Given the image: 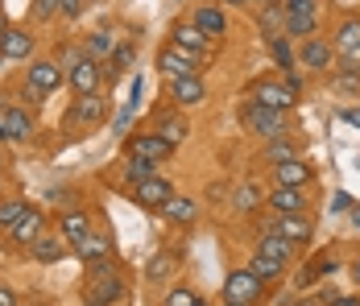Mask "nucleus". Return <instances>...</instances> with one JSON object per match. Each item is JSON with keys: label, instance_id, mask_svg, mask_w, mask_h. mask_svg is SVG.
<instances>
[{"label": "nucleus", "instance_id": "f257e3e1", "mask_svg": "<svg viewBox=\"0 0 360 306\" xmlns=\"http://www.w3.org/2000/svg\"><path fill=\"white\" fill-rule=\"evenodd\" d=\"M124 298V281L112 269V261H91L87 281H83V302L87 306H112Z\"/></svg>", "mask_w": 360, "mask_h": 306}, {"label": "nucleus", "instance_id": "f03ea898", "mask_svg": "<svg viewBox=\"0 0 360 306\" xmlns=\"http://www.w3.org/2000/svg\"><path fill=\"white\" fill-rule=\"evenodd\" d=\"M240 116H245V129L257 133V136H265V141H274V136L286 133V112H278V108H265V103L249 100Z\"/></svg>", "mask_w": 360, "mask_h": 306}, {"label": "nucleus", "instance_id": "7ed1b4c3", "mask_svg": "<svg viewBox=\"0 0 360 306\" xmlns=\"http://www.w3.org/2000/svg\"><path fill=\"white\" fill-rule=\"evenodd\" d=\"M265 298V281L245 265V269H232L228 281H224V302H245V306H257Z\"/></svg>", "mask_w": 360, "mask_h": 306}, {"label": "nucleus", "instance_id": "20e7f679", "mask_svg": "<svg viewBox=\"0 0 360 306\" xmlns=\"http://www.w3.org/2000/svg\"><path fill=\"white\" fill-rule=\"evenodd\" d=\"M100 83H104V63H96V58L83 54V58L71 67V91L75 96H96Z\"/></svg>", "mask_w": 360, "mask_h": 306}, {"label": "nucleus", "instance_id": "39448f33", "mask_svg": "<svg viewBox=\"0 0 360 306\" xmlns=\"http://www.w3.org/2000/svg\"><path fill=\"white\" fill-rule=\"evenodd\" d=\"M199 63H203V58L186 54V50H179V46H166V50L158 54V67H162V75H166V79H182V75H199Z\"/></svg>", "mask_w": 360, "mask_h": 306}, {"label": "nucleus", "instance_id": "423d86ee", "mask_svg": "<svg viewBox=\"0 0 360 306\" xmlns=\"http://www.w3.org/2000/svg\"><path fill=\"white\" fill-rule=\"evenodd\" d=\"M174 195V186L162 178V174H149V178H141V182H133V199L141 207H166V199Z\"/></svg>", "mask_w": 360, "mask_h": 306}, {"label": "nucleus", "instance_id": "0eeeda50", "mask_svg": "<svg viewBox=\"0 0 360 306\" xmlns=\"http://www.w3.org/2000/svg\"><path fill=\"white\" fill-rule=\"evenodd\" d=\"M30 133H34V120L25 108H17V103L0 108V141H25Z\"/></svg>", "mask_w": 360, "mask_h": 306}, {"label": "nucleus", "instance_id": "6e6552de", "mask_svg": "<svg viewBox=\"0 0 360 306\" xmlns=\"http://www.w3.org/2000/svg\"><path fill=\"white\" fill-rule=\"evenodd\" d=\"M170 46H179V50L195 54V58H207V54H212V46H207V34H203L195 21H182V25H174V37H170Z\"/></svg>", "mask_w": 360, "mask_h": 306}, {"label": "nucleus", "instance_id": "1a4fd4ad", "mask_svg": "<svg viewBox=\"0 0 360 306\" xmlns=\"http://www.w3.org/2000/svg\"><path fill=\"white\" fill-rule=\"evenodd\" d=\"M265 232H278V236L294 240V244H307V240H311V232H315V224L307 219V211H298V215H278Z\"/></svg>", "mask_w": 360, "mask_h": 306}, {"label": "nucleus", "instance_id": "9d476101", "mask_svg": "<svg viewBox=\"0 0 360 306\" xmlns=\"http://www.w3.org/2000/svg\"><path fill=\"white\" fill-rule=\"evenodd\" d=\"M170 149H174V145L162 141L158 133H145V136H133V141H129V158H145V162H158V166L170 158Z\"/></svg>", "mask_w": 360, "mask_h": 306}, {"label": "nucleus", "instance_id": "9b49d317", "mask_svg": "<svg viewBox=\"0 0 360 306\" xmlns=\"http://www.w3.org/2000/svg\"><path fill=\"white\" fill-rule=\"evenodd\" d=\"M252 100L265 103V108H278V112H286V108H294V103H298V96L290 91L286 83H274V79H265V83H257V87H252Z\"/></svg>", "mask_w": 360, "mask_h": 306}, {"label": "nucleus", "instance_id": "f8f14e48", "mask_svg": "<svg viewBox=\"0 0 360 306\" xmlns=\"http://www.w3.org/2000/svg\"><path fill=\"white\" fill-rule=\"evenodd\" d=\"M335 54H340L348 67H360V21L356 17H348V21L340 25V34H335Z\"/></svg>", "mask_w": 360, "mask_h": 306}, {"label": "nucleus", "instance_id": "ddd939ff", "mask_svg": "<svg viewBox=\"0 0 360 306\" xmlns=\"http://www.w3.org/2000/svg\"><path fill=\"white\" fill-rule=\"evenodd\" d=\"M170 100L182 103V108H195V103L207 100V87L199 75H182V79H170Z\"/></svg>", "mask_w": 360, "mask_h": 306}, {"label": "nucleus", "instance_id": "4468645a", "mask_svg": "<svg viewBox=\"0 0 360 306\" xmlns=\"http://www.w3.org/2000/svg\"><path fill=\"white\" fill-rule=\"evenodd\" d=\"M302 67L307 70H327L331 58H335V46H327L323 37H302V50H298Z\"/></svg>", "mask_w": 360, "mask_h": 306}, {"label": "nucleus", "instance_id": "2eb2a0df", "mask_svg": "<svg viewBox=\"0 0 360 306\" xmlns=\"http://www.w3.org/2000/svg\"><path fill=\"white\" fill-rule=\"evenodd\" d=\"M265 203L274 207V215H298V211H307V195H302V186H274V195Z\"/></svg>", "mask_w": 360, "mask_h": 306}, {"label": "nucleus", "instance_id": "dca6fc26", "mask_svg": "<svg viewBox=\"0 0 360 306\" xmlns=\"http://www.w3.org/2000/svg\"><path fill=\"white\" fill-rule=\"evenodd\" d=\"M34 50V34L21 30V25H8L4 37H0V58H30Z\"/></svg>", "mask_w": 360, "mask_h": 306}, {"label": "nucleus", "instance_id": "f3484780", "mask_svg": "<svg viewBox=\"0 0 360 306\" xmlns=\"http://www.w3.org/2000/svg\"><path fill=\"white\" fill-rule=\"evenodd\" d=\"M315 174H311V166L302 162V158H290V162H282V166H274V186H307Z\"/></svg>", "mask_w": 360, "mask_h": 306}, {"label": "nucleus", "instance_id": "a211bd4d", "mask_svg": "<svg viewBox=\"0 0 360 306\" xmlns=\"http://www.w3.org/2000/svg\"><path fill=\"white\" fill-rule=\"evenodd\" d=\"M75 253H79V261H87V265H91V261H108V257H112V240L104 236V232H96V228H91L87 236L75 244Z\"/></svg>", "mask_w": 360, "mask_h": 306}, {"label": "nucleus", "instance_id": "6ab92c4d", "mask_svg": "<svg viewBox=\"0 0 360 306\" xmlns=\"http://www.w3.org/2000/svg\"><path fill=\"white\" fill-rule=\"evenodd\" d=\"M30 83H34L37 91H54L63 83V70H58V63H50V58H37V63H30Z\"/></svg>", "mask_w": 360, "mask_h": 306}, {"label": "nucleus", "instance_id": "aec40b11", "mask_svg": "<svg viewBox=\"0 0 360 306\" xmlns=\"http://www.w3.org/2000/svg\"><path fill=\"white\" fill-rule=\"evenodd\" d=\"M41 232H46V215H41L37 207H30V211L17 219V228H13V240H17V244H34Z\"/></svg>", "mask_w": 360, "mask_h": 306}, {"label": "nucleus", "instance_id": "412c9836", "mask_svg": "<svg viewBox=\"0 0 360 306\" xmlns=\"http://www.w3.org/2000/svg\"><path fill=\"white\" fill-rule=\"evenodd\" d=\"M104 116V96L96 91V96H79L71 108V125H96Z\"/></svg>", "mask_w": 360, "mask_h": 306}, {"label": "nucleus", "instance_id": "4be33fe9", "mask_svg": "<svg viewBox=\"0 0 360 306\" xmlns=\"http://www.w3.org/2000/svg\"><path fill=\"white\" fill-rule=\"evenodd\" d=\"M294 240H286V236H278V232H261V244H257V253H265V257H274V261H294Z\"/></svg>", "mask_w": 360, "mask_h": 306}, {"label": "nucleus", "instance_id": "5701e85b", "mask_svg": "<svg viewBox=\"0 0 360 306\" xmlns=\"http://www.w3.org/2000/svg\"><path fill=\"white\" fill-rule=\"evenodd\" d=\"M162 215H166V219H174V224H195L199 203H195V199H186V195H170L166 207H162Z\"/></svg>", "mask_w": 360, "mask_h": 306}, {"label": "nucleus", "instance_id": "b1692460", "mask_svg": "<svg viewBox=\"0 0 360 306\" xmlns=\"http://www.w3.org/2000/svg\"><path fill=\"white\" fill-rule=\"evenodd\" d=\"M63 244H67L63 232H41V236L30 244V253H34L37 261H46V265H50V261H58V257H63Z\"/></svg>", "mask_w": 360, "mask_h": 306}, {"label": "nucleus", "instance_id": "393cba45", "mask_svg": "<svg viewBox=\"0 0 360 306\" xmlns=\"http://www.w3.org/2000/svg\"><path fill=\"white\" fill-rule=\"evenodd\" d=\"M87 232H91V219H87L83 211H67V215H63V240H67L71 248L87 236Z\"/></svg>", "mask_w": 360, "mask_h": 306}, {"label": "nucleus", "instance_id": "a878e982", "mask_svg": "<svg viewBox=\"0 0 360 306\" xmlns=\"http://www.w3.org/2000/svg\"><path fill=\"white\" fill-rule=\"evenodd\" d=\"M195 25H199L207 37L228 34V21H224V13H219V8H195Z\"/></svg>", "mask_w": 360, "mask_h": 306}, {"label": "nucleus", "instance_id": "bb28decb", "mask_svg": "<svg viewBox=\"0 0 360 306\" xmlns=\"http://www.w3.org/2000/svg\"><path fill=\"white\" fill-rule=\"evenodd\" d=\"M319 17L315 13H286V34L290 37H315Z\"/></svg>", "mask_w": 360, "mask_h": 306}, {"label": "nucleus", "instance_id": "cd10ccee", "mask_svg": "<svg viewBox=\"0 0 360 306\" xmlns=\"http://www.w3.org/2000/svg\"><path fill=\"white\" fill-rule=\"evenodd\" d=\"M249 269L261 277V281H274V277H282L286 273V261H274V257H265V253H252Z\"/></svg>", "mask_w": 360, "mask_h": 306}, {"label": "nucleus", "instance_id": "c85d7f7f", "mask_svg": "<svg viewBox=\"0 0 360 306\" xmlns=\"http://www.w3.org/2000/svg\"><path fill=\"white\" fill-rule=\"evenodd\" d=\"M25 211H30L25 199H0V228H4V232H13V228H17V219H21Z\"/></svg>", "mask_w": 360, "mask_h": 306}, {"label": "nucleus", "instance_id": "c756f323", "mask_svg": "<svg viewBox=\"0 0 360 306\" xmlns=\"http://www.w3.org/2000/svg\"><path fill=\"white\" fill-rule=\"evenodd\" d=\"M133 58H137V50H133V46H116V50H112V58L104 63V75H112V79H116V75H124V70L133 67Z\"/></svg>", "mask_w": 360, "mask_h": 306}, {"label": "nucleus", "instance_id": "7c9ffc66", "mask_svg": "<svg viewBox=\"0 0 360 306\" xmlns=\"http://www.w3.org/2000/svg\"><path fill=\"white\" fill-rule=\"evenodd\" d=\"M290 158H298L294 141H286V133H282V136H274V145L265 149V162H269V166H282V162H290Z\"/></svg>", "mask_w": 360, "mask_h": 306}, {"label": "nucleus", "instance_id": "2f4dec72", "mask_svg": "<svg viewBox=\"0 0 360 306\" xmlns=\"http://www.w3.org/2000/svg\"><path fill=\"white\" fill-rule=\"evenodd\" d=\"M158 136L170 141V145H179L182 136H186V120H179V116H158Z\"/></svg>", "mask_w": 360, "mask_h": 306}, {"label": "nucleus", "instance_id": "473e14b6", "mask_svg": "<svg viewBox=\"0 0 360 306\" xmlns=\"http://www.w3.org/2000/svg\"><path fill=\"white\" fill-rule=\"evenodd\" d=\"M108 50H116V46H112V34H91V37H87V58L104 63V58H108Z\"/></svg>", "mask_w": 360, "mask_h": 306}, {"label": "nucleus", "instance_id": "72a5a7b5", "mask_svg": "<svg viewBox=\"0 0 360 306\" xmlns=\"http://www.w3.org/2000/svg\"><path fill=\"white\" fill-rule=\"evenodd\" d=\"M153 166H158V162H145V158H129V162H124V178H129V182H141V178H149V174H158Z\"/></svg>", "mask_w": 360, "mask_h": 306}, {"label": "nucleus", "instance_id": "f704fd0d", "mask_svg": "<svg viewBox=\"0 0 360 306\" xmlns=\"http://www.w3.org/2000/svg\"><path fill=\"white\" fill-rule=\"evenodd\" d=\"M335 87H340V91H360V67H348V63H344L340 79H335Z\"/></svg>", "mask_w": 360, "mask_h": 306}, {"label": "nucleus", "instance_id": "c9c22d12", "mask_svg": "<svg viewBox=\"0 0 360 306\" xmlns=\"http://www.w3.org/2000/svg\"><path fill=\"white\" fill-rule=\"evenodd\" d=\"M195 302H199V294L186 290V286H174V290L166 294V306H195Z\"/></svg>", "mask_w": 360, "mask_h": 306}, {"label": "nucleus", "instance_id": "e433bc0d", "mask_svg": "<svg viewBox=\"0 0 360 306\" xmlns=\"http://www.w3.org/2000/svg\"><path fill=\"white\" fill-rule=\"evenodd\" d=\"M170 269H174V261H170L166 253H162V257H153V261H149V281H158V277H166Z\"/></svg>", "mask_w": 360, "mask_h": 306}, {"label": "nucleus", "instance_id": "4c0bfd02", "mask_svg": "<svg viewBox=\"0 0 360 306\" xmlns=\"http://www.w3.org/2000/svg\"><path fill=\"white\" fill-rule=\"evenodd\" d=\"M236 207H240V211H252V207H257V186H240V195H236Z\"/></svg>", "mask_w": 360, "mask_h": 306}, {"label": "nucleus", "instance_id": "58836bf2", "mask_svg": "<svg viewBox=\"0 0 360 306\" xmlns=\"http://www.w3.org/2000/svg\"><path fill=\"white\" fill-rule=\"evenodd\" d=\"M286 13H315V0H282Z\"/></svg>", "mask_w": 360, "mask_h": 306}, {"label": "nucleus", "instance_id": "ea45409f", "mask_svg": "<svg viewBox=\"0 0 360 306\" xmlns=\"http://www.w3.org/2000/svg\"><path fill=\"white\" fill-rule=\"evenodd\" d=\"M83 4H87V0H58V13H63V17H79Z\"/></svg>", "mask_w": 360, "mask_h": 306}, {"label": "nucleus", "instance_id": "a19ab883", "mask_svg": "<svg viewBox=\"0 0 360 306\" xmlns=\"http://www.w3.org/2000/svg\"><path fill=\"white\" fill-rule=\"evenodd\" d=\"M274 54H278V63H282V67H286V70H294V67H290V46H286V42H282V37L274 42Z\"/></svg>", "mask_w": 360, "mask_h": 306}, {"label": "nucleus", "instance_id": "79ce46f5", "mask_svg": "<svg viewBox=\"0 0 360 306\" xmlns=\"http://www.w3.org/2000/svg\"><path fill=\"white\" fill-rule=\"evenodd\" d=\"M327 306H360V298H356V294H331Z\"/></svg>", "mask_w": 360, "mask_h": 306}, {"label": "nucleus", "instance_id": "37998d69", "mask_svg": "<svg viewBox=\"0 0 360 306\" xmlns=\"http://www.w3.org/2000/svg\"><path fill=\"white\" fill-rule=\"evenodd\" d=\"M54 8H58V0H37V4H34V17H50Z\"/></svg>", "mask_w": 360, "mask_h": 306}, {"label": "nucleus", "instance_id": "c03bdc74", "mask_svg": "<svg viewBox=\"0 0 360 306\" xmlns=\"http://www.w3.org/2000/svg\"><path fill=\"white\" fill-rule=\"evenodd\" d=\"M0 306H17V294L8 286H0Z\"/></svg>", "mask_w": 360, "mask_h": 306}, {"label": "nucleus", "instance_id": "a18cd8bd", "mask_svg": "<svg viewBox=\"0 0 360 306\" xmlns=\"http://www.w3.org/2000/svg\"><path fill=\"white\" fill-rule=\"evenodd\" d=\"M344 120H348V125H360V112H344Z\"/></svg>", "mask_w": 360, "mask_h": 306}, {"label": "nucleus", "instance_id": "49530a36", "mask_svg": "<svg viewBox=\"0 0 360 306\" xmlns=\"http://www.w3.org/2000/svg\"><path fill=\"white\" fill-rule=\"evenodd\" d=\"M323 298H302V302H294V306H319Z\"/></svg>", "mask_w": 360, "mask_h": 306}, {"label": "nucleus", "instance_id": "de8ad7c7", "mask_svg": "<svg viewBox=\"0 0 360 306\" xmlns=\"http://www.w3.org/2000/svg\"><path fill=\"white\" fill-rule=\"evenodd\" d=\"M352 277H356V286H360V257L352 261Z\"/></svg>", "mask_w": 360, "mask_h": 306}, {"label": "nucleus", "instance_id": "09e8293b", "mask_svg": "<svg viewBox=\"0 0 360 306\" xmlns=\"http://www.w3.org/2000/svg\"><path fill=\"white\" fill-rule=\"evenodd\" d=\"M4 30H8V21H4V13H0V37H4Z\"/></svg>", "mask_w": 360, "mask_h": 306}, {"label": "nucleus", "instance_id": "8fccbe9b", "mask_svg": "<svg viewBox=\"0 0 360 306\" xmlns=\"http://www.w3.org/2000/svg\"><path fill=\"white\" fill-rule=\"evenodd\" d=\"M352 224H356V228H360V207H356V211H352Z\"/></svg>", "mask_w": 360, "mask_h": 306}, {"label": "nucleus", "instance_id": "3c124183", "mask_svg": "<svg viewBox=\"0 0 360 306\" xmlns=\"http://www.w3.org/2000/svg\"><path fill=\"white\" fill-rule=\"evenodd\" d=\"M265 4H282V0H261V8H265Z\"/></svg>", "mask_w": 360, "mask_h": 306}, {"label": "nucleus", "instance_id": "603ef678", "mask_svg": "<svg viewBox=\"0 0 360 306\" xmlns=\"http://www.w3.org/2000/svg\"><path fill=\"white\" fill-rule=\"evenodd\" d=\"M224 4H249V0H224Z\"/></svg>", "mask_w": 360, "mask_h": 306}, {"label": "nucleus", "instance_id": "864d4df0", "mask_svg": "<svg viewBox=\"0 0 360 306\" xmlns=\"http://www.w3.org/2000/svg\"><path fill=\"white\" fill-rule=\"evenodd\" d=\"M224 306H245V302H224Z\"/></svg>", "mask_w": 360, "mask_h": 306}, {"label": "nucleus", "instance_id": "5fc2aeb1", "mask_svg": "<svg viewBox=\"0 0 360 306\" xmlns=\"http://www.w3.org/2000/svg\"><path fill=\"white\" fill-rule=\"evenodd\" d=\"M195 306H207V302H203V298H199V302H195Z\"/></svg>", "mask_w": 360, "mask_h": 306}, {"label": "nucleus", "instance_id": "6e6d98bb", "mask_svg": "<svg viewBox=\"0 0 360 306\" xmlns=\"http://www.w3.org/2000/svg\"><path fill=\"white\" fill-rule=\"evenodd\" d=\"M0 166H4V153H0Z\"/></svg>", "mask_w": 360, "mask_h": 306}]
</instances>
